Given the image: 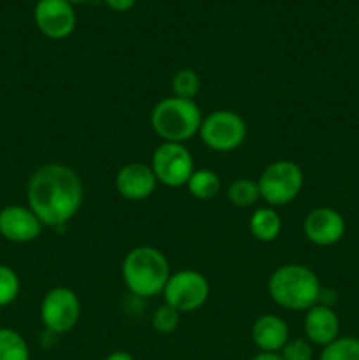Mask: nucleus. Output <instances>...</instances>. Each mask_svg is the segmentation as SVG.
I'll return each mask as SVG.
<instances>
[{
  "mask_svg": "<svg viewBox=\"0 0 359 360\" xmlns=\"http://www.w3.org/2000/svg\"><path fill=\"white\" fill-rule=\"evenodd\" d=\"M28 207L46 227H62L83 202V183L63 164H46L32 174L27 188Z\"/></svg>",
  "mask_w": 359,
  "mask_h": 360,
  "instance_id": "f257e3e1",
  "label": "nucleus"
},
{
  "mask_svg": "<svg viewBox=\"0 0 359 360\" xmlns=\"http://www.w3.org/2000/svg\"><path fill=\"white\" fill-rule=\"evenodd\" d=\"M267 292L278 306L291 311H308L319 304L322 287L310 267L287 264L275 271L267 281Z\"/></svg>",
  "mask_w": 359,
  "mask_h": 360,
  "instance_id": "f03ea898",
  "label": "nucleus"
},
{
  "mask_svg": "<svg viewBox=\"0 0 359 360\" xmlns=\"http://www.w3.org/2000/svg\"><path fill=\"white\" fill-rule=\"evenodd\" d=\"M122 276L134 295L155 297L164 292L171 273L164 253L153 246H137L123 259Z\"/></svg>",
  "mask_w": 359,
  "mask_h": 360,
  "instance_id": "7ed1b4c3",
  "label": "nucleus"
},
{
  "mask_svg": "<svg viewBox=\"0 0 359 360\" xmlns=\"http://www.w3.org/2000/svg\"><path fill=\"white\" fill-rule=\"evenodd\" d=\"M203 116L199 105L189 98H162L151 111V129L164 143H187L199 134Z\"/></svg>",
  "mask_w": 359,
  "mask_h": 360,
  "instance_id": "20e7f679",
  "label": "nucleus"
},
{
  "mask_svg": "<svg viewBox=\"0 0 359 360\" xmlns=\"http://www.w3.org/2000/svg\"><path fill=\"white\" fill-rule=\"evenodd\" d=\"M301 167L292 160H277L260 172L259 185L260 199L270 206H285L299 195L303 188Z\"/></svg>",
  "mask_w": 359,
  "mask_h": 360,
  "instance_id": "39448f33",
  "label": "nucleus"
},
{
  "mask_svg": "<svg viewBox=\"0 0 359 360\" xmlns=\"http://www.w3.org/2000/svg\"><path fill=\"white\" fill-rule=\"evenodd\" d=\"M203 143L213 151H232L246 139V123L238 112L218 109L203 120L199 129Z\"/></svg>",
  "mask_w": 359,
  "mask_h": 360,
  "instance_id": "423d86ee",
  "label": "nucleus"
},
{
  "mask_svg": "<svg viewBox=\"0 0 359 360\" xmlns=\"http://www.w3.org/2000/svg\"><path fill=\"white\" fill-rule=\"evenodd\" d=\"M151 171H153L157 183L180 188L187 186L190 176L194 174V158L185 144L180 143H162L157 146L151 157Z\"/></svg>",
  "mask_w": 359,
  "mask_h": 360,
  "instance_id": "0eeeda50",
  "label": "nucleus"
},
{
  "mask_svg": "<svg viewBox=\"0 0 359 360\" xmlns=\"http://www.w3.org/2000/svg\"><path fill=\"white\" fill-rule=\"evenodd\" d=\"M162 295L165 299V304L175 308L178 313L196 311L208 301L210 283L204 274L185 269L169 276Z\"/></svg>",
  "mask_w": 359,
  "mask_h": 360,
  "instance_id": "6e6552de",
  "label": "nucleus"
},
{
  "mask_svg": "<svg viewBox=\"0 0 359 360\" xmlns=\"http://www.w3.org/2000/svg\"><path fill=\"white\" fill-rule=\"evenodd\" d=\"M81 316V302L76 292L67 287L51 288L41 304V320L51 334H65L74 329Z\"/></svg>",
  "mask_w": 359,
  "mask_h": 360,
  "instance_id": "1a4fd4ad",
  "label": "nucleus"
},
{
  "mask_svg": "<svg viewBox=\"0 0 359 360\" xmlns=\"http://www.w3.org/2000/svg\"><path fill=\"white\" fill-rule=\"evenodd\" d=\"M37 30L51 41L67 39L76 28V11L67 0H37L34 7Z\"/></svg>",
  "mask_w": 359,
  "mask_h": 360,
  "instance_id": "9d476101",
  "label": "nucleus"
},
{
  "mask_svg": "<svg viewBox=\"0 0 359 360\" xmlns=\"http://www.w3.org/2000/svg\"><path fill=\"white\" fill-rule=\"evenodd\" d=\"M303 232L317 246L336 245L345 234V220L333 207H315L306 214Z\"/></svg>",
  "mask_w": 359,
  "mask_h": 360,
  "instance_id": "9b49d317",
  "label": "nucleus"
},
{
  "mask_svg": "<svg viewBox=\"0 0 359 360\" xmlns=\"http://www.w3.org/2000/svg\"><path fill=\"white\" fill-rule=\"evenodd\" d=\"M42 232V224L30 207L6 206L0 210V236L11 243H30Z\"/></svg>",
  "mask_w": 359,
  "mask_h": 360,
  "instance_id": "f8f14e48",
  "label": "nucleus"
},
{
  "mask_svg": "<svg viewBox=\"0 0 359 360\" xmlns=\"http://www.w3.org/2000/svg\"><path fill=\"white\" fill-rule=\"evenodd\" d=\"M116 190L127 200H144L155 192L157 178L150 165L132 162L116 172Z\"/></svg>",
  "mask_w": 359,
  "mask_h": 360,
  "instance_id": "ddd939ff",
  "label": "nucleus"
},
{
  "mask_svg": "<svg viewBox=\"0 0 359 360\" xmlns=\"http://www.w3.org/2000/svg\"><path fill=\"white\" fill-rule=\"evenodd\" d=\"M306 340L319 347H327L340 334V319L331 306L315 304L305 316Z\"/></svg>",
  "mask_w": 359,
  "mask_h": 360,
  "instance_id": "4468645a",
  "label": "nucleus"
},
{
  "mask_svg": "<svg viewBox=\"0 0 359 360\" xmlns=\"http://www.w3.org/2000/svg\"><path fill=\"white\" fill-rule=\"evenodd\" d=\"M252 340L260 352L278 354L289 341V327L280 316L263 315L252 327Z\"/></svg>",
  "mask_w": 359,
  "mask_h": 360,
  "instance_id": "2eb2a0df",
  "label": "nucleus"
},
{
  "mask_svg": "<svg viewBox=\"0 0 359 360\" xmlns=\"http://www.w3.org/2000/svg\"><path fill=\"white\" fill-rule=\"evenodd\" d=\"M282 231V218L273 207H259L250 218V232L257 241L271 243Z\"/></svg>",
  "mask_w": 359,
  "mask_h": 360,
  "instance_id": "dca6fc26",
  "label": "nucleus"
},
{
  "mask_svg": "<svg viewBox=\"0 0 359 360\" xmlns=\"http://www.w3.org/2000/svg\"><path fill=\"white\" fill-rule=\"evenodd\" d=\"M220 178L215 174L210 169H199V171H194V174L190 176L189 183H187V188L192 193L196 199L199 200H210L215 199L220 192Z\"/></svg>",
  "mask_w": 359,
  "mask_h": 360,
  "instance_id": "f3484780",
  "label": "nucleus"
},
{
  "mask_svg": "<svg viewBox=\"0 0 359 360\" xmlns=\"http://www.w3.org/2000/svg\"><path fill=\"white\" fill-rule=\"evenodd\" d=\"M0 360H30V350L20 333L0 329Z\"/></svg>",
  "mask_w": 359,
  "mask_h": 360,
  "instance_id": "a211bd4d",
  "label": "nucleus"
},
{
  "mask_svg": "<svg viewBox=\"0 0 359 360\" xmlns=\"http://www.w3.org/2000/svg\"><path fill=\"white\" fill-rule=\"evenodd\" d=\"M227 199L238 207H250L252 204L257 202V199H260L259 185H257V181L248 178L236 179L229 185Z\"/></svg>",
  "mask_w": 359,
  "mask_h": 360,
  "instance_id": "6ab92c4d",
  "label": "nucleus"
},
{
  "mask_svg": "<svg viewBox=\"0 0 359 360\" xmlns=\"http://www.w3.org/2000/svg\"><path fill=\"white\" fill-rule=\"evenodd\" d=\"M319 360H359V340L355 338H336L324 347Z\"/></svg>",
  "mask_w": 359,
  "mask_h": 360,
  "instance_id": "aec40b11",
  "label": "nucleus"
},
{
  "mask_svg": "<svg viewBox=\"0 0 359 360\" xmlns=\"http://www.w3.org/2000/svg\"><path fill=\"white\" fill-rule=\"evenodd\" d=\"M171 88L175 97L194 101V97L201 90V79L197 76V72H194L192 69H182L172 76Z\"/></svg>",
  "mask_w": 359,
  "mask_h": 360,
  "instance_id": "412c9836",
  "label": "nucleus"
},
{
  "mask_svg": "<svg viewBox=\"0 0 359 360\" xmlns=\"http://www.w3.org/2000/svg\"><path fill=\"white\" fill-rule=\"evenodd\" d=\"M18 294H20V278L16 271L0 264V308L16 301Z\"/></svg>",
  "mask_w": 359,
  "mask_h": 360,
  "instance_id": "4be33fe9",
  "label": "nucleus"
},
{
  "mask_svg": "<svg viewBox=\"0 0 359 360\" xmlns=\"http://www.w3.org/2000/svg\"><path fill=\"white\" fill-rule=\"evenodd\" d=\"M180 315H182V313L176 311L175 308L164 304L153 313V319H151V326H153V329L157 330V333L171 334L172 330L178 327Z\"/></svg>",
  "mask_w": 359,
  "mask_h": 360,
  "instance_id": "5701e85b",
  "label": "nucleus"
},
{
  "mask_svg": "<svg viewBox=\"0 0 359 360\" xmlns=\"http://www.w3.org/2000/svg\"><path fill=\"white\" fill-rule=\"evenodd\" d=\"M313 350L310 341L301 340H292L287 341L284 348H282V359L284 360H312Z\"/></svg>",
  "mask_w": 359,
  "mask_h": 360,
  "instance_id": "b1692460",
  "label": "nucleus"
},
{
  "mask_svg": "<svg viewBox=\"0 0 359 360\" xmlns=\"http://www.w3.org/2000/svg\"><path fill=\"white\" fill-rule=\"evenodd\" d=\"M136 2L137 0H104L106 6L115 13H127L136 6Z\"/></svg>",
  "mask_w": 359,
  "mask_h": 360,
  "instance_id": "393cba45",
  "label": "nucleus"
},
{
  "mask_svg": "<svg viewBox=\"0 0 359 360\" xmlns=\"http://www.w3.org/2000/svg\"><path fill=\"white\" fill-rule=\"evenodd\" d=\"M104 360H134V357L129 352H113Z\"/></svg>",
  "mask_w": 359,
  "mask_h": 360,
  "instance_id": "a878e982",
  "label": "nucleus"
},
{
  "mask_svg": "<svg viewBox=\"0 0 359 360\" xmlns=\"http://www.w3.org/2000/svg\"><path fill=\"white\" fill-rule=\"evenodd\" d=\"M252 360H284L282 355L278 354H267V352H260L259 355H256Z\"/></svg>",
  "mask_w": 359,
  "mask_h": 360,
  "instance_id": "bb28decb",
  "label": "nucleus"
},
{
  "mask_svg": "<svg viewBox=\"0 0 359 360\" xmlns=\"http://www.w3.org/2000/svg\"><path fill=\"white\" fill-rule=\"evenodd\" d=\"M67 2H70L74 6V4H83V2H88V0H67Z\"/></svg>",
  "mask_w": 359,
  "mask_h": 360,
  "instance_id": "cd10ccee",
  "label": "nucleus"
},
{
  "mask_svg": "<svg viewBox=\"0 0 359 360\" xmlns=\"http://www.w3.org/2000/svg\"><path fill=\"white\" fill-rule=\"evenodd\" d=\"M358 27H359V16H358Z\"/></svg>",
  "mask_w": 359,
  "mask_h": 360,
  "instance_id": "c85d7f7f",
  "label": "nucleus"
}]
</instances>
